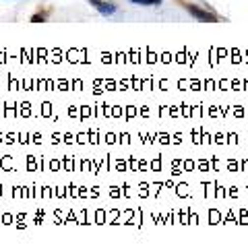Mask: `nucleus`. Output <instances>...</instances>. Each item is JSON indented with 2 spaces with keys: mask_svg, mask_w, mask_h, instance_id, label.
Returning <instances> with one entry per match:
<instances>
[{
  "mask_svg": "<svg viewBox=\"0 0 248 252\" xmlns=\"http://www.w3.org/2000/svg\"><path fill=\"white\" fill-rule=\"evenodd\" d=\"M89 4L95 8L99 15H103V17H108V15H114V13H116V4L106 2V0H89Z\"/></svg>",
  "mask_w": 248,
  "mask_h": 252,
  "instance_id": "nucleus-2",
  "label": "nucleus"
},
{
  "mask_svg": "<svg viewBox=\"0 0 248 252\" xmlns=\"http://www.w3.org/2000/svg\"><path fill=\"white\" fill-rule=\"evenodd\" d=\"M39 21H46V15L44 13H37V15L31 17V23H39Z\"/></svg>",
  "mask_w": 248,
  "mask_h": 252,
  "instance_id": "nucleus-4",
  "label": "nucleus"
},
{
  "mask_svg": "<svg viewBox=\"0 0 248 252\" xmlns=\"http://www.w3.org/2000/svg\"><path fill=\"white\" fill-rule=\"evenodd\" d=\"M188 13L194 17V19H199V21H209V23H215V21H219V17H215L213 13H209V10H205V8H201V6H196V4H182Z\"/></svg>",
  "mask_w": 248,
  "mask_h": 252,
  "instance_id": "nucleus-1",
  "label": "nucleus"
},
{
  "mask_svg": "<svg viewBox=\"0 0 248 252\" xmlns=\"http://www.w3.org/2000/svg\"><path fill=\"white\" fill-rule=\"evenodd\" d=\"M132 4H143V6H159L161 0H130Z\"/></svg>",
  "mask_w": 248,
  "mask_h": 252,
  "instance_id": "nucleus-3",
  "label": "nucleus"
}]
</instances>
